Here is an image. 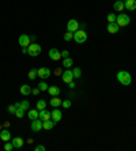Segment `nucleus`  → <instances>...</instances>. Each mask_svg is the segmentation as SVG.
Here are the masks:
<instances>
[{"mask_svg":"<svg viewBox=\"0 0 136 151\" xmlns=\"http://www.w3.org/2000/svg\"><path fill=\"white\" fill-rule=\"evenodd\" d=\"M117 80H118L123 86H129L132 82V76L128 71H120V72L117 73Z\"/></svg>","mask_w":136,"mask_h":151,"instance_id":"1","label":"nucleus"},{"mask_svg":"<svg viewBox=\"0 0 136 151\" xmlns=\"http://www.w3.org/2000/svg\"><path fill=\"white\" fill-rule=\"evenodd\" d=\"M72 40L76 42V44H84V42L87 41V33L84 30H76L73 33Z\"/></svg>","mask_w":136,"mask_h":151,"instance_id":"2","label":"nucleus"},{"mask_svg":"<svg viewBox=\"0 0 136 151\" xmlns=\"http://www.w3.org/2000/svg\"><path fill=\"white\" fill-rule=\"evenodd\" d=\"M41 53V45L40 44H36V42H32L29 47H27V55H30L33 57H36Z\"/></svg>","mask_w":136,"mask_h":151,"instance_id":"3","label":"nucleus"},{"mask_svg":"<svg viewBox=\"0 0 136 151\" xmlns=\"http://www.w3.org/2000/svg\"><path fill=\"white\" fill-rule=\"evenodd\" d=\"M129 22H131V18H129V15H127V14H123V12H121L120 15L117 16V19H116V23H117V25H118L120 27L128 26V25H129Z\"/></svg>","mask_w":136,"mask_h":151,"instance_id":"4","label":"nucleus"},{"mask_svg":"<svg viewBox=\"0 0 136 151\" xmlns=\"http://www.w3.org/2000/svg\"><path fill=\"white\" fill-rule=\"evenodd\" d=\"M37 76L40 79H42V80H45V79H48L49 76H50V69L46 67H41L37 69Z\"/></svg>","mask_w":136,"mask_h":151,"instance_id":"5","label":"nucleus"},{"mask_svg":"<svg viewBox=\"0 0 136 151\" xmlns=\"http://www.w3.org/2000/svg\"><path fill=\"white\" fill-rule=\"evenodd\" d=\"M61 78H63V82H64V83H69V82H72L73 79H75V78H73L72 69L67 68V69H65V71L61 73Z\"/></svg>","mask_w":136,"mask_h":151,"instance_id":"6","label":"nucleus"},{"mask_svg":"<svg viewBox=\"0 0 136 151\" xmlns=\"http://www.w3.org/2000/svg\"><path fill=\"white\" fill-rule=\"evenodd\" d=\"M76 30H79V22L76 19H69L67 23V31L75 33Z\"/></svg>","mask_w":136,"mask_h":151,"instance_id":"7","label":"nucleus"},{"mask_svg":"<svg viewBox=\"0 0 136 151\" xmlns=\"http://www.w3.org/2000/svg\"><path fill=\"white\" fill-rule=\"evenodd\" d=\"M30 44H32V40H30V37L27 36V34H22L19 37V45L22 48H27Z\"/></svg>","mask_w":136,"mask_h":151,"instance_id":"8","label":"nucleus"},{"mask_svg":"<svg viewBox=\"0 0 136 151\" xmlns=\"http://www.w3.org/2000/svg\"><path fill=\"white\" fill-rule=\"evenodd\" d=\"M42 128V120L41 119H36V120L32 121V131L33 132H40Z\"/></svg>","mask_w":136,"mask_h":151,"instance_id":"9","label":"nucleus"},{"mask_svg":"<svg viewBox=\"0 0 136 151\" xmlns=\"http://www.w3.org/2000/svg\"><path fill=\"white\" fill-rule=\"evenodd\" d=\"M48 55H49V59H50V60H55V61H57V60L61 59V52H59L57 49H55V48L50 49Z\"/></svg>","mask_w":136,"mask_h":151,"instance_id":"10","label":"nucleus"},{"mask_svg":"<svg viewBox=\"0 0 136 151\" xmlns=\"http://www.w3.org/2000/svg\"><path fill=\"white\" fill-rule=\"evenodd\" d=\"M50 115H52V120L55 123H57V121L61 120V117H63V113H61V110H59L57 108H55V109L50 112Z\"/></svg>","mask_w":136,"mask_h":151,"instance_id":"11","label":"nucleus"},{"mask_svg":"<svg viewBox=\"0 0 136 151\" xmlns=\"http://www.w3.org/2000/svg\"><path fill=\"white\" fill-rule=\"evenodd\" d=\"M0 139L3 142H10L11 140V132L7 129H1L0 131Z\"/></svg>","mask_w":136,"mask_h":151,"instance_id":"12","label":"nucleus"},{"mask_svg":"<svg viewBox=\"0 0 136 151\" xmlns=\"http://www.w3.org/2000/svg\"><path fill=\"white\" fill-rule=\"evenodd\" d=\"M118 30H120V26H118L116 22L108 23V31H109L110 34H116V33H118Z\"/></svg>","mask_w":136,"mask_h":151,"instance_id":"13","label":"nucleus"},{"mask_svg":"<svg viewBox=\"0 0 136 151\" xmlns=\"http://www.w3.org/2000/svg\"><path fill=\"white\" fill-rule=\"evenodd\" d=\"M125 8L128 11H135L136 10V0H124Z\"/></svg>","mask_w":136,"mask_h":151,"instance_id":"14","label":"nucleus"},{"mask_svg":"<svg viewBox=\"0 0 136 151\" xmlns=\"http://www.w3.org/2000/svg\"><path fill=\"white\" fill-rule=\"evenodd\" d=\"M55 121L52 120V119H49V120H45V121H42V128L44 129H46V131H49V129H52L53 127H55Z\"/></svg>","mask_w":136,"mask_h":151,"instance_id":"15","label":"nucleus"},{"mask_svg":"<svg viewBox=\"0 0 136 151\" xmlns=\"http://www.w3.org/2000/svg\"><path fill=\"white\" fill-rule=\"evenodd\" d=\"M40 119H41L42 121L49 120V119H52V115H50V112H48L46 109H42V110H40Z\"/></svg>","mask_w":136,"mask_h":151,"instance_id":"16","label":"nucleus"},{"mask_svg":"<svg viewBox=\"0 0 136 151\" xmlns=\"http://www.w3.org/2000/svg\"><path fill=\"white\" fill-rule=\"evenodd\" d=\"M27 116L30 120H36V119H40V110L37 109H30L27 112Z\"/></svg>","mask_w":136,"mask_h":151,"instance_id":"17","label":"nucleus"},{"mask_svg":"<svg viewBox=\"0 0 136 151\" xmlns=\"http://www.w3.org/2000/svg\"><path fill=\"white\" fill-rule=\"evenodd\" d=\"M23 139L22 138H19V136H16V138H14L12 139V144H14V148H21L22 146H23Z\"/></svg>","mask_w":136,"mask_h":151,"instance_id":"18","label":"nucleus"},{"mask_svg":"<svg viewBox=\"0 0 136 151\" xmlns=\"http://www.w3.org/2000/svg\"><path fill=\"white\" fill-rule=\"evenodd\" d=\"M49 104H50V106H53V108H59L60 105L63 104V101L57 97H53V98H50V101H49Z\"/></svg>","mask_w":136,"mask_h":151,"instance_id":"19","label":"nucleus"},{"mask_svg":"<svg viewBox=\"0 0 136 151\" xmlns=\"http://www.w3.org/2000/svg\"><path fill=\"white\" fill-rule=\"evenodd\" d=\"M48 93L50 94L52 97H57L59 94H60V89H59L57 86H49V89H48Z\"/></svg>","mask_w":136,"mask_h":151,"instance_id":"20","label":"nucleus"},{"mask_svg":"<svg viewBox=\"0 0 136 151\" xmlns=\"http://www.w3.org/2000/svg\"><path fill=\"white\" fill-rule=\"evenodd\" d=\"M21 94L22 95H29V94H32V87H30L29 84L21 86Z\"/></svg>","mask_w":136,"mask_h":151,"instance_id":"21","label":"nucleus"},{"mask_svg":"<svg viewBox=\"0 0 136 151\" xmlns=\"http://www.w3.org/2000/svg\"><path fill=\"white\" fill-rule=\"evenodd\" d=\"M114 10L116 11H123L124 8H125V4H124V1L123 0H116V3H114Z\"/></svg>","mask_w":136,"mask_h":151,"instance_id":"22","label":"nucleus"},{"mask_svg":"<svg viewBox=\"0 0 136 151\" xmlns=\"http://www.w3.org/2000/svg\"><path fill=\"white\" fill-rule=\"evenodd\" d=\"M73 65V60L71 57H65L63 60V67H65V68H71Z\"/></svg>","mask_w":136,"mask_h":151,"instance_id":"23","label":"nucleus"},{"mask_svg":"<svg viewBox=\"0 0 136 151\" xmlns=\"http://www.w3.org/2000/svg\"><path fill=\"white\" fill-rule=\"evenodd\" d=\"M27 78L30 79V80H34L36 78H38V76H37V69H36V68H32V69L29 71V73H27Z\"/></svg>","mask_w":136,"mask_h":151,"instance_id":"24","label":"nucleus"},{"mask_svg":"<svg viewBox=\"0 0 136 151\" xmlns=\"http://www.w3.org/2000/svg\"><path fill=\"white\" fill-rule=\"evenodd\" d=\"M37 109L38 110L46 109V101H44V99H38V102H37Z\"/></svg>","mask_w":136,"mask_h":151,"instance_id":"25","label":"nucleus"},{"mask_svg":"<svg viewBox=\"0 0 136 151\" xmlns=\"http://www.w3.org/2000/svg\"><path fill=\"white\" fill-rule=\"evenodd\" d=\"M72 73H73V78L75 79H79L80 76H82V71H80V68L79 67H75L72 69Z\"/></svg>","mask_w":136,"mask_h":151,"instance_id":"26","label":"nucleus"},{"mask_svg":"<svg viewBox=\"0 0 136 151\" xmlns=\"http://www.w3.org/2000/svg\"><path fill=\"white\" fill-rule=\"evenodd\" d=\"M38 89L41 90V91H48L49 86L46 84V82H44V80H42V82H40V83H38Z\"/></svg>","mask_w":136,"mask_h":151,"instance_id":"27","label":"nucleus"},{"mask_svg":"<svg viewBox=\"0 0 136 151\" xmlns=\"http://www.w3.org/2000/svg\"><path fill=\"white\" fill-rule=\"evenodd\" d=\"M4 150L5 151H12V150H14V144H12V142H5Z\"/></svg>","mask_w":136,"mask_h":151,"instance_id":"28","label":"nucleus"},{"mask_svg":"<svg viewBox=\"0 0 136 151\" xmlns=\"http://www.w3.org/2000/svg\"><path fill=\"white\" fill-rule=\"evenodd\" d=\"M15 116H16V117H19V119H22V117L25 116V110L22 109V108H18L16 112H15Z\"/></svg>","mask_w":136,"mask_h":151,"instance_id":"29","label":"nucleus"},{"mask_svg":"<svg viewBox=\"0 0 136 151\" xmlns=\"http://www.w3.org/2000/svg\"><path fill=\"white\" fill-rule=\"evenodd\" d=\"M73 38V33L71 31H67L65 34H64V41H69V40H72Z\"/></svg>","mask_w":136,"mask_h":151,"instance_id":"30","label":"nucleus"},{"mask_svg":"<svg viewBox=\"0 0 136 151\" xmlns=\"http://www.w3.org/2000/svg\"><path fill=\"white\" fill-rule=\"evenodd\" d=\"M21 108L23 110H27L29 108H30V104H29V101H22L21 102Z\"/></svg>","mask_w":136,"mask_h":151,"instance_id":"31","label":"nucleus"},{"mask_svg":"<svg viewBox=\"0 0 136 151\" xmlns=\"http://www.w3.org/2000/svg\"><path fill=\"white\" fill-rule=\"evenodd\" d=\"M116 19H117V16H116L114 14H109V15H108V22H109V23L116 22Z\"/></svg>","mask_w":136,"mask_h":151,"instance_id":"32","label":"nucleus"},{"mask_svg":"<svg viewBox=\"0 0 136 151\" xmlns=\"http://www.w3.org/2000/svg\"><path fill=\"white\" fill-rule=\"evenodd\" d=\"M63 108H65V109H69L71 108V101L69 99H65V101H63Z\"/></svg>","mask_w":136,"mask_h":151,"instance_id":"33","label":"nucleus"},{"mask_svg":"<svg viewBox=\"0 0 136 151\" xmlns=\"http://www.w3.org/2000/svg\"><path fill=\"white\" fill-rule=\"evenodd\" d=\"M15 112H16L15 105H10V106H8V113H11V115H15Z\"/></svg>","mask_w":136,"mask_h":151,"instance_id":"34","label":"nucleus"},{"mask_svg":"<svg viewBox=\"0 0 136 151\" xmlns=\"http://www.w3.org/2000/svg\"><path fill=\"white\" fill-rule=\"evenodd\" d=\"M32 93L34 94V95H38V94L41 93V90L38 89V87H36V89H32Z\"/></svg>","mask_w":136,"mask_h":151,"instance_id":"35","label":"nucleus"},{"mask_svg":"<svg viewBox=\"0 0 136 151\" xmlns=\"http://www.w3.org/2000/svg\"><path fill=\"white\" fill-rule=\"evenodd\" d=\"M61 57H63V59L69 57V53H68V51H63V52H61Z\"/></svg>","mask_w":136,"mask_h":151,"instance_id":"36","label":"nucleus"},{"mask_svg":"<svg viewBox=\"0 0 136 151\" xmlns=\"http://www.w3.org/2000/svg\"><path fill=\"white\" fill-rule=\"evenodd\" d=\"M45 150H46V148H45L44 146H37L36 147V151H45Z\"/></svg>","mask_w":136,"mask_h":151,"instance_id":"37","label":"nucleus"},{"mask_svg":"<svg viewBox=\"0 0 136 151\" xmlns=\"http://www.w3.org/2000/svg\"><path fill=\"white\" fill-rule=\"evenodd\" d=\"M68 86H69V89H75V83H73V80H72V82H69Z\"/></svg>","mask_w":136,"mask_h":151,"instance_id":"38","label":"nucleus"},{"mask_svg":"<svg viewBox=\"0 0 136 151\" xmlns=\"http://www.w3.org/2000/svg\"><path fill=\"white\" fill-rule=\"evenodd\" d=\"M14 105H15V108H16V109H18V108H21V102H15Z\"/></svg>","mask_w":136,"mask_h":151,"instance_id":"39","label":"nucleus"},{"mask_svg":"<svg viewBox=\"0 0 136 151\" xmlns=\"http://www.w3.org/2000/svg\"><path fill=\"white\" fill-rule=\"evenodd\" d=\"M30 40H32V42H36V36H32L30 37Z\"/></svg>","mask_w":136,"mask_h":151,"instance_id":"40","label":"nucleus"},{"mask_svg":"<svg viewBox=\"0 0 136 151\" xmlns=\"http://www.w3.org/2000/svg\"><path fill=\"white\" fill-rule=\"evenodd\" d=\"M22 52H23V53H27V48H22Z\"/></svg>","mask_w":136,"mask_h":151,"instance_id":"41","label":"nucleus"}]
</instances>
